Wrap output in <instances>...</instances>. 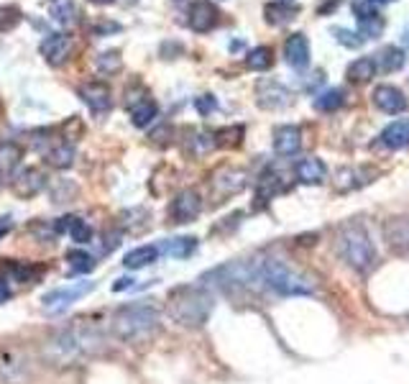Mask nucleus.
<instances>
[{
  "instance_id": "1",
  "label": "nucleus",
  "mask_w": 409,
  "mask_h": 384,
  "mask_svg": "<svg viewBox=\"0 0 409 384\" xmlns=\"http://www.w3.org/2000/svg\"><path fill=\"white\" fill-rule=\"evenodd\" d=\"M105 348H108V341H105V336H102L97 328L75 323V326L54 333V336L46 341L44 356L49 358L51 364L67 366V364H77V361L97 356V353H102Z\"/></svg>"
},
{
  "instance_id": "2",
  "label": "nucleus",
  "mask_w": 409,
  "mask_h": 384,
  "mask_svg": "<svg viewBox=\"0 0 409 384\" xmlns=\"http://www.w3.org/2000/svg\"><path fill=\"white\" fill-rule=\"evenodd\" d=\"M215 310V300L202 284H179L166 294V315L182 328H202Z\"/></svg>"
},
{
  "instance_id": "3",
  "label": "nucleus",
  "mask_w": 409,
  "mask_h": 384,
  "mask_svg": "<svg viewBox=\"0 0 409 384\" xmlns=\"http://www.w3.org/2000/svg\"><path fill=\"white\" fill-rule=\"evenodd\" d=\"M258 282H261V287L271 289L281 297H302V294H312L317 289V282L312 274H307V272L292 267L284 259H276V256L261 259Z\"/></svg>"
},
{
  "instance_id": "4",
  "label": "nucleus",
  "mask_w": 409,
  "mask_h": 384,
  "mask_svg": "<svg viewBox=\"0 0 409 384\" xmlns=\"http://www.w3.org/2000/svg\"><path fill=\"white\" fill-rule=\"evenodd\" d=\"M159 310L153 305H123L110 318V328L115 338L138 343V341H148L159 331Z\"/></svg>"
},
{
  "instance_id": "5",
  "label": "nucleus",
  "mask_w": 409,
  "mask_h": 384,
  "mask_svg": "<svg viewBox=\"0 0 409 384\" xmlns=\"http://www.w3.org/2000/svg\"><path fill=\"white\" fill-rule=\"evenodd\" d=\"M258 269H261V256L253 259H236V262L220 264V267L210 269L200 277L202 287H215L223 292H236V289H249V287H261L258 282Z\"/></svg>"
},
{
  "instance_id": "6",
  "label": "nucleus",
  "mask_w": 409,
  "mask_h": 384,
  "mask_svg": "<svg viewBox=\"0 0 409 384\" xmlns=\"http://www.w3.org/2000/svg\"><path fill=\"white\" fill-rule=\"evenodd\" d=\"M340 259L351 269H356L358 274H366L371 269L376 267V246L371 241L369 230L361 223H348L340 228L338 233V243H335Z\"/></svg>"
},
{
  "instance_id": "7",
  "label": "nucleus",
  "mask_w": 409,
  "mask_h": 384,
  "mask_svg": "<svg viewBox=\"0 0 409 384\" xmlns=\"http://www.w3.org/2000/svg\"><path fill=\"white\" fill-rule=\"evenodd\" d=\"M249 185V172L241 166H217L210 174V200L212 205H220L225 200L236 198L238 192L246 190Z\"/></svg>"
},
{
  "instance_id": "8",
  "label": "nucleus",
  "mask_w": 409,
  "mask_h": 384,
  "mask_svg": "<svg viewBox=\"0 0 409 384\" xmlns=\"http://www.w3.org/2000/svg\"><path fill=\"white\" fill-rule=\"evenodd\" d=\"M292 102V92L276 80H258L256 82V105L261 110H281Z\"/></svg>"
},
{
  "instance_id": "9",
  "label": "nucleus",
  "mask_w": 409,
  "mask_h": 384,
  "mask_svg": "<svg viewBox=\"0 0 409 384\" xmlns=\"http://www.w3.org/2000/svg\"><path fill=\"white\" fill-rule=\"evenodd\" d=\"M202 213V198H200L197 190H182L177 198L169 205V218L172 223L182 225V223H192L195 218Z\"/></svg>"
},
{
  "instance_id": "10",
  "label": "nucleus",
  "mask_w": 409,
  "mask_h": 384,
  "mask_svg": "<svg viewBox=\"0 0 409 384\" xmlns=\"http://www.w3.org/2000/svg\"><path fill=\"white\" fill-rule=\"evenodd\" d=\"M38 51H41V57H44L46 64H51V67H62V64L72 57L75 41H72L70 33H49V36L41 41Z\"/></svg>"
},
{
  "instance_id": "11",
  "label": "nucleus",
  "mask_w": 409,
  "mask_h": 384,
  "mask_svg": "<svg viewBox=\"0 0 409 384\" xmlns=\"http://www.w3.org/2000/svg\"><path fill=\"white\" fill-rule=\"evenodd\" d=\"M376 174L378 172H373L369 166H343V169H338L335 177H332V187H335V192L345 195V192L361 190V187H366L369 182H373Z\"/></svg>"
},
{
  "instance_id": "12",
  "label": "nucleus",
  "mask_w": 409,
  "mask_h": 384,
  "mask_svg": "<svg viewBox=\"0 0 409 384\" xmlns=\"http://www.w3.org/2000/svg\"><path fill=\"white\" fill-rule=\"evenodd\" d=\"M187 23L195 33H207L220 23V11L210 0H195L187 11Z\"/></svg>"
},
{
  "instance_id": "13",
  "label": "nucleus",
  "mask_w": 409,
  "mask_h": 384,
  "mask_svg": "<svg viewBox=\"0 0 409 384\" xmlns=\"http://www.w3.org/2000/svg\"><path fill=\"white\" fill-rule=\"evenodd\" d=\"M92 282H77V284H70V287H59V289H51L41 297V305L46 310H64L70 307L72 302H77L80 297H84L87 292H92Z\"/></svg>"
},
{
  "instance_id": "14",
  "label": "nucleus",
  "mask_w": 409,
  "mask_h": 384,
  "mask_svg": "<svg viewBox=\"0 0 409 384\" xmlns=\"http://www.w3.org/2000/svg\"><path fill=\"white\" fill-rule=\"evenodd\" d=\"M287 190H289V174L276 169V166H268L266 172L258 177V182H256V200H258V208Z\"/></svg>"
},
{
  "instance_id": "15",
  "label": "nucleus",
  "mask_w": 409,
  "mask_h": 384,
  "mask_svg": "<svg viewBox=\"0 0 409 384\" xmlns=\"http://www.w3.org/2000/svg\"><path fill=\"white\" fill-rule=\"evenodd\" d=\"M383 241L396 256H409V218H389L383 223Z\"/></svg>"
},
{
  "instance_id": "16",
  "label": "nucleus",
  "mask_w": 409,
  "mask_h": 384,
  "mask_svg": "<svg viewBox=\"0 0 409 384\" xmlns=\"http://www.w3.org/2000/svg\"><path fill=\"white\" fill-rule=\"evenodd\" d=\"M371 100H373V105H376L378 110H383V113H389V115L404 113L409 105L407 95H404L399 87H394V85H378V87H373Z\"/></svg>"
},
{
  "instance_id": "17",
  "label": "nucleus",
  "mask_w": 409,
  "mask_h": 384,
  "mask_svg": "<svg viewBox=\"0 0 409 384\" xmlns=\"http://www.w3.org/2000/svg\"><path fill=\"white\" fill-rule=\"evenodd\" d=\"M80 97H82V102L89 108V113L92 115H105L110 108H113V97H110V87L102 82H87L80 87Z\"/></svg>"
},
{
  "instance_id": "18",
  "label": "nucleus",
  "mask_w": 409,
  "mask_h": 384,
  "mask_svg": "<svg viewBox=\"0 0 409 384\" xmlns=\"http://www.w3.org/2000/svg\"><path fill=\"white\" fill-rule=\"evenodd\" d=\"M44 187H46V177L36 166H23V169L16 172V177H13V192H16L18 198H33V195H38Z\"/></svg>"
},
{
  "instance_id": "19",
  "label": "nucleus",
  "mask_w": 409,
  "mask_h": 384,
  "mask_svg": "<svg viewBox=\"0 0 409 384\" xmlns=\"http://www.w3.org/2000/svg\"><path fill=\"white\" fill-rule=\"evenodd\" d=\"M284 57H287L289 67L305 70L307 64H310V41H307L305 33H292L284 41Z\"/></svg>"
},
{
  "instance_id": "20",
  "label": "nucleus",
  "mask_w": 409,
  "mask_h": 384,
  "mask_svg": "<svg viewBox=\"0 0 409 384\" xmlns=\"http://www.w3.org/2000/svg\"><path fill=\"white\" fill-rule=\"evenodd\" d=\"M294 174H297L302 185H322L327 179V166L320 156H307V159L297 161Z\"/></svg>"
},
{
  "instance_id": "21",
  "label": "nucleus",
  "mask_w": 409,
  "mask_h": 384,
  "mask_svg": "<svg viewBox=\"0 0 409 384\" xmlns=\"http://www.w3.org/2000/svg\"><path fill=\"white\" fill-rule=\"evenodd\" d=\"M0 377L8 384H26L28 382V364L21 353H3L0 358Z\"/></svg>"
},
{
  "instance_id": "22",
  "label": "nucleus",
  "mask_w": 409,
  "mask_h": 384,
  "mask_svg": "<svg viewBox=\"0 0 409 384\" xmlns=\"http://www.w3.org/2000/svg\"><path fill=\"white\" fill-rule=\"evenodd\" d=\"M302 149V134L297 126H279L274 131V151L279 156H294Z\"/></svg>"
},
{
  "instance_id": "23",
  "label": "nucleus",
  "mask_w": 409,
  "mask_h": 384,
  "mask_svg": "<svg viewBox=\"0 0 409 384\" xmlns=\"http://www.w3.org/2000/svg\"><path fill=\"white\" fill-rule=\"evenodd\" d=\"M54 230H57V233H70V238L77 243H87L89 238H92V228L84 223L82 218H75V215L59 218V223H54Z\"/></svg>"
},
{
  "instance_id": "24",
  "label": "nucleus",
  "mask_w": 409,
  "mask_h": 384,
  "mask_svg": "<svg viewBox=\"0 0 409 384\" xmlns=\"http://www.w3.org/2000/svg\"><path fill=\"white\" fill-rule=\"evenodd\" d=\"M381 144L386 149H404L409 144V121L402 118V121H394L381 131Z\"/></svg>"
},
{
  "instance_id": "25",
  "label": "nucleus",
  "mask_w": 409,
  "mask_h": 384,
  "mask_svg": "<svg viewBox=\"0 0 409 384\" xmlns=\"http://www.w3.org/2000/svg\"><path fill=\"white\" fill-rule=\"evenodd\" d=\"M345 75H348V80H351L353 85H364V82H369V80H373V75H376V59H371V57H358L356 62L348 64V70H345Z\"/></svg>"
},
{
  "instance_id": "26",
  "label": "nucleus",
  "mask_w": 409,
  "mask_h": 384,
  "mask_svg": "<svg viewBox=\"0 0 409 384\" xmlns=\"http://www.w3.org/2000/svg\"><path fill=\"white\" fill-rule=\"evenodd\" d=\"M215 146H217L215 134H207V131H190L185 151L192 154V156H204V154H210Z\"/></svg>"
},
{
  "instance_id": "27",
  "label": "nucleus",
  "mask_w": 409,
  "mask_h": 384,
  "mask_svg": "<svg viewBox=\"0 0 409 384\" xmlns=\"http://www.w3.org/2000/svg\"><path fill=\"white\" fill-rule=\"evenodd\" d=\"M159 259V246H138V249L128 251L126 256H123V267L128 269H143L148 267V264H153Z\"/></svg>"
},
{
  "instance_id": "28",
  "label": "nucleus",
  "mask_w": 409,
  "mask_h": 384,
  "mask_svg": "<svg viewBox=\"0 0 409 384\" xmlns=\"http://www.w3.org/2000/svg\"><path fill=\"white\" fill-rule=\"evenodd\" d=\"M21 159H23V149L18 144H13V141H3L0 144V177L16 172Z\"/></svg>"
},
{
  "instance_id": "29",
  "label": "nucleus",
  "mask_w": 409,
  "mask_h": 384,
  "mask_svg": "<svg viewBox=\"0 0 409 384\" xmlns=\"http://www.w3.org/2000/svg\"><path fill=\"white\" fill-rule=\"evenodd\" d=\"M8 272L16 282H23V284H36L41 282V277L46 274L44 264H8Z\"/></svg>"
},
{
  "instance_id": "30",
  "label": "nucleus",
  "mask_w": 409,
  "mask_h": 384,
  "mask_svg": "<svg viewBox=\"0 0 409 384\" xmlns=\"http://www.w3.org/2000/svg\"><path fill=\"white\" fill-rule=\"evenodd\" d=\"M197 249V238L195 236H179V238H169V241L161 246L166 256H174V259H187L190 254H195Z\"/></svg>"
},
{
  "instance_id": "31",
  "label": "nucleus",
  "mask_w": 409,
  "mask_h": 384,
  "mask_svg": "<svg viewBox=\"0 0 409 384\" xmlns=\"http://www.w3.org/2000/svg\"><path fill=\"white\" fill-rule=\"evenodd\" d=\"M46 161L51 166H57V169H70L75 164V146L70 141H62V144H57L54 149L46 151Z\"/></svg>"
},
{
  "instance_id": "32",
  "label": "nucleus",
  "mask_w": 409,
  "mask_h": 384,
  "mask_svg": "<svg viewBox=\"0 0 409 384\" xmlns=\"http://www.w3.org/2000/svg\"><path fill=\"white\" fill-rule=\"evenodd\" d=\"M404 62H407V57H404V51L399 49V46H383L376 54V67H381L383 72L402 70Z\"/></svg>"
},
{
  "instance_id": "33",
  "label": "nucleus",
  "mask_w": 409,
  "mask_h": 384,
  "mask_svg": "<svg viewBox=\"0 0 409 384\" xmlns=\"http://www.w3.org/2000/svg\"><path fill=\"white\" fill-rule=\"evenodd\" d=\"M156 115H159V105L153 100H148V97L131 108V121H133L136 128H146Z\"/></svg>"
},
{
  "instance_id": "34",
  "label": "nucleus",
  "mask_w": 409,
  "mask_h": 384,
  "mask_svg": "<svg viewBox=\"0 0 409 384\" xmlns=\"http://www.w3.org/2000/svg\"><path fill=\"white\" fill-rule=\"evenodd\" d=\"M271 64H274V51H271V46H256V49H251L249 54H246V67L253 72L268 70Z\"/></svg>"
},
{
  "instance_id": "35",
  "label": "nucleus",
  "mask_w": 409,
  "mask_h": 384,
  "mask_svg": "<svg viewBox=\"0 0 409 384\" xmlns=\"http://www.w3.org/2000/svg\"><path fill=\"white\" fill-rule=\"evenodd\" d=\"M263 18L271 26H284L294 18V8L289 6V3H279V0H276V3H268V6L263 8Z\"/></svg>"
},
{
  "instance_id": "36",
  "label": "nucleus",
  "mask_w": 409,
  "mask_h": 384,
  "mask_svg": "<svg viewBox=\"0 0 409 384\" xmlns=\"http://www.w3.org/2000/svg\"><path fill=\"white\" fill-rule=\"evenodd\" d=\"M49 16L62 26L75 23V16H77L75 0H51V3H49Z\"/></svg>"
},
{
  "instance_id": "37",
  "label": "nucleus",
  "mask_w": 409,
  "mask_h": 384,
  "mask_svg": "<svg viewBox=\"0 0 409 384\" xmlns=\"http://www.w3.org/2000/svg\"><path fill=\"white\" fill-rule=\"evenodd\" d=\"M345 95L343 90L332 87V90H325V92H320L317 97H315V108L320 110V113H332V110H338L340 105H343Z\"/></svg>"
},
{
  "instance_id": "38",
  "label": "nucleus",
  "mask_w": 409,
  "mask_h": 384,
  "mask_svg": "<svg viewBox=\"0 0 409 384\" xmlns=\"http://www.w3.org/2000/svg\"><path fill=\"white\" fill-rule=\"evenodd\" d=\"M67 264H70L72 272H77V274H87V272H92L95 269V259L87 254V251L82 249H72L67 251Z\"/></svg>"
},
{
  "instance_id": "39",
  "label": "nucleus",
  "mask_w": 409,
  "mask_h": 384,
  "mask_svg": "<svg viewBox=\"0 0 409 384\" xmlns=\"http://www.w3.org/2000/svg\"><path fill=\"white\" fill-rule=\"evenodd\" d=\"M243 136H246L243 126H230V128H220V131H215L217 146H223V149H236V146H241V144H243Z\"/></svg>"
},
{
  "instance_id": "40",
  "label": "nucleus",
  "mask_w": 409,
  "mask_h": 384,
  "mask_svg": "<svg viewBox=\"0 0 409 384\" xmlns=\"http://www.w3.org/2000/svg\"><path fill=\"white\" fill-rule=\"evenodd\" d=\"M95 64H97V72H100V75H115V72H121L123 59L118 51H102Z\"/></svg>"
},
{
  "instance_id": "41",
  "label": "nucleus",
  "mask_w": 409,
  "mask_h": 384,
  "mask_svg": "<svg viewBox=\"0 0 409 384\" xmlns=\"http://www.w3.org/2000/svg\"><path fill=\"white\" fill-rule=\"evenodd\" d=\"M21 23V8L16 6H0V33L13 31Z\"/></svg>"
},
{
  "instance_id": "42",
  "label": "nucleus",
  "mask_w": 409,
  "mask_h": 384,
  "mask_svg": "<svg viewBox=\"0 0 409 384\" xmlns=\"http://www.w3.org/2000/svg\"><path fill=\"white\" fill-rule=\"evenodd\" d=\"M358 33L366 38H378L383 33V18L381 16H373V18H364L358 21Z\"/></svg>"
},
{
  "instance_id": "43",
  "label": "nucleus",
  "mask_w": 409,
  "mask_h": 384,
  "mask_svg": "<svg viewBox=\"0 0 409 384\" xmlns=\"http://www.w3.org/2000/svg\"><path fill=\"white\" fill-rule=\"evenodd\" d=\"M332 33H335V38H338L343 46H348V49H358V46L364 44V36L348 31V28H332Z\"/></svg>"
},
{
  "instance_id": "44",
  "label": "nucleus",
  "mask_w": 409,
  "mask_h": 384,
  "mask_svg": "<svg viewBox=\"0 0 409 384\" xmlns=\"http://www.w3.org/2000/svg\"><path fill=\"white\" fill-rule=\"evenodd\" d=\"M121 238H123V233L121 230H105V236H102V254H110V251H115L118 246H121Z\"/></svg>"
},
{
  "instance_id": "45",
  "label": "nucleus",
  "mask_w": 409,
  "mask_h": 384,
  "mask_svg": "<svg viewBox=\"0 0 409 384\" xmlns=\"http://www.w3.org/2000/svg\"><path fill=\"white\" fill-rule=\"evenodd\" d=\"M195 108H197L200 115H210L217 110V100L212 95H200L197 100H195Z\"/></svg>"
},
{
  "instance_id": "46",
  "label": "nucleus",
  "mask_w": 409,
  "mask_h": 384,
  "mask_svg": "<svg viewBox=\"0 0 409 384\" xmlns=\"http://www.w3.org/2000/svg\"><path fill=\"white\" fill-rule=\"evenodd\" d=\"M241 213H233L230 218H223V223H217L215 228H212V233H228V230H236L238 223H241Z\"/></svg>"
},
{
  "instance_id": "47",
  "label": "nucleus",
  "mask_w": 409,
  "mask_h": 384,
  "mask_svg": "<svg viewBox=\"0 0 409 384\" xmlns=\"http://www.w3.org/2000/svg\"><path fill=\"white\" fill-rule=\"evenodd\" d=\"M172 136H174L172 126H161L151 134V141H153V144H159V146H166V144L172 141Z\"/></svg>"
},
{
  "instance_id": "48",
  "label": "nucleus",
  "mask_w": 409,
  "mask_h": 384,
  "mask_svg": "<svg viewBox=\"0 0 409 384\" xmlns=\"http://www.w3.org/2000/svg\"><path fill=\"white\" fill-rule=\"evenodd\" d=\"M64 187H70V192H77V187L72 185V182H67V179H64ZM51 198H54V203H67V200H64V190H62V185H59V192H54Z\"/></svg>"
},
{
  "instance_id": "49",
  "label": "nucleus",
  "mask_w": 409,
  "mask_h": 384,
  "mask_svg": "<svg viewBox=\"0 0 409 384\" xmlns=\"http://www.w3.org/2000/svg\"><path fill=\"white\" fill-rule=\"evenodd\" d=\"M108 31H121L118 23H97L95 26V33H108Z\"/></svg>"
},
{
  "instance_id": "50",
  "label": "nucleus",
  "mask_w": 409,
  "mask_h": 384,
  "mask_svg": "<svg viewBox=\"0 0 409 384\" xmlns=\"http://www.w3.org/2000/svg\"><path fill=\"white\" fill-rule=\"evenodd\" d=\"M131 284H133V279H131V277H121V279L113 284V289H115V292H121V289H128Z\"/></svg>"
},
{
  "instance_id": "51",
  "label": "nucleus",
  "mask_w": 409,
  "mask_h": 384,
  "mask_svg": "<svg viewBox=\"0 0 409 384\" xmlns=\"http://www.w3.org/2000/svg\"><path fill=\"white\" fill-rule=\"evenodd\" d=\"M8 297H11V289H8V282H3V279H0V305H3V302H6Z\"/></svg>"
},
{
  "instance_id": "52",
  "label": "nucleus",
  "mask_w": 409,
  "mask_h": 384,
  "mask_svg": "<svg viewBox=\"0 0 409 384\" xmlns=\"http://www.w3.org/2000/svg\"><path fill=\"white\" fill-rule=\"evenodd\" d=\"M8 230H11V218H3V223H0V238L6 236Z\"/></svg>"
},
{
  "instance_id": "53",
  "label": "nucleus",
  "mask_w": 409,
  "mask_h": 384,
  "mask_svg": "<svg viewBox=\"0 0 409 384\" xmlns=\"http://www.w3.org/2000/svg\"><path fill=\"white\" fill-rule=\"evenodd\" d=\"M402 44L409 49V28H404V33H402Z\"/></svg>"
},
{
  "instance_id": "54",
  "label": "nucleus",
  "mask_w": 409,
  "mask_h": 384,
  "mask_svg": "<svg viewBox=\"0 0 409 384\" xmlns=\"http://www.w3.org/2000/svg\"><path fill=\"white\" fill-rule=\"evenodd\" d=\"M89 3H95V6H110L113 0H89Z\"/></svg>"
},
{
  "instance_id": "55",
  "label": "nucleus",
  "mask_w": 409,
  "mask_h": 384,
  "mask_svg": "<svg viewBox=\"0 0 409 384\" xmlns=\"http://www.w3.org/2000/svg\"><path fill=\"white\" fill-rule=\"evenodd\" d=\"M373 3H394V0H373Z\"/></svg>"
},
{
  "instance_id": "56",
  "label": "nucleus",
  "mask_w": 409,
  "mask_h": 384,
  "mask_svg": "<svg viewBox=\"0 0 409 384\" xmlns=\"http://www.w3.org/2000/svg\"><path fill=\"white\" fill-rule=\"evenodd\" d=\"M279 3H289V0H279Z\"/></svg>"
}]
</instances>
